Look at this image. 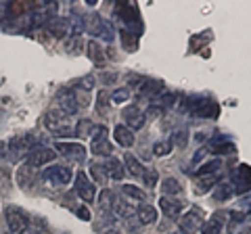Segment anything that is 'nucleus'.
<instances>
[{"mask_svg": "<svg viewBox=\"0 0 251 234\" xmlns=\"http://www.w3.org/2000/svg\"><path fill=\"white\" fill-rule=\"evenodd\" d=\"M172 234H186L184 230H180V228H176V232H172Z\"/></svg>", "mask_w": 251, "mask_h": 234, "instance_id": "obj_47", "label": "nucleus"}, {"mask_svg": "<svg viewBox=\"0 0 251 234\" xmlns=\"http://www.w3.org/2000/svg\"><path fill=\"white\" fill-rule=\"evenodd\" d=\"M209 144H211V153H216V155H226V153H234V151H237V146H234L232 142H226L224 136L211 138Z\"/></svg>", "mask_w": 251, "mask_h": 234, "instance_id": "obj_19", "label": "nucleus"}, {"mask_svg": "<svg viewBox=\"0 0 251 234\" xmlns=\"http://www.w3.org/2000/svg\"><path fill=\"white\" fill-rule=\"evenodd\" d=\"M57 100H59V109L65 115H74V113H77V109H80V105H77V98H75V92L69 90V88L61 90Z\"/></svg>", "mask_w": 251, "mask_h": 234, "instance_id": "obj_12", "label": "nucleus"}, {"mask_svg": "<svg viewBox=\"0 0 251 234\" xmlns=\"http://www.w3.org/2000/svg\"><path fill=\"white\" fill-rule=\"evenodd\" d=\"M232 192H234V188H232V184H220L218 186V190H216V194H214V199L216 201H224V199H230L232 197Z\"/></svg>", "mask_w": 251, "mask_h": 234, "instance_id": "obj_31", "label": "nucleus"}, {"mask_svg": "<svg viewBox=\"0 0 251 234\" xmlns=\"http://www.w3.org/2000/svg\"><path fill=\"white\" fill-rule=\"evenodd\" d=\"M92 153L94 155H111L113 153V146L109 142L107 136H99V138H92Z\"/></svg>", "mask_w": 251, "mask_h": 234, "instance_id": "obj_21", "label": "nucleus"}, {"mask_svg": "<svg viewBox=\"0 0 251 234\" xmlns=\"http://www.w3.org/2000/svg\"><path fill=\"white\" fill-rule=\"evenodd\" d=\"M90 171H92V178H94V180H97L99 184H105V182H107V174H105V167H103V165L94 163V165L90 167Z\"/></svg>", "mask_w": 251, "mask_h": 234, "instance_id": "obj_33", "label": "nucleus"}, {"mask_svg": "<svg viewBox=\"0 0 251 234\" xmlns=\"http://www.w3.org/2000/svg\"><path fill=\"white\" fill-rule=\"evenodd\" d=\"M92 86H94V77H82V80H80V88L82 90H90L92 88Z\"/></svg>", "mask_w": 251, "mask_h": 234, "instance_id": "obj_41", "label": "nucleus"}, {"mask_svg": "<svg viewBox=\"0 0 251 234\" xmlns=\"http://www.w3.org/2000/svg\"><path fill=\"white\" fill-rule=\"evenodd\" d=\"M69 27H72V23H69V19H65V17H57L52 23H50V34L54 36V38H65L67 34H69Z\"/></svg>", "mask_w": 251, "mask_h": 234, "instance_id": "obj_20", "label": "nucleus"}, {"mask_svg": "<svg viewBox=\"0 0 251 234\" xmlns=\"http://www.w3.org/2000/svg\"><path fill=\"white\" fill-rule=\"evenodd\" d=\"M77 215H80L82 220H90V213H88V209H86V207H80V209H77Z\"/></svg>", "mask_w": 251, "mask_h": 234, "instance_id": "obj_42", "label": "nucleus"}, {"mask_svg": "<svg viewBox=\"0 0 251 234\" xmlns=\"http://www.w3.org/2000/svg\"><path fill=\"white\" fill-rule=\"evenodd\" d=\"M9 184H11V174H9V169L0 167V190H9Z\"/></svg>", "mask_w": 251, "mask_h": 234, "instance_id": "obj_37", "label": "nucleus"}, {"mask_svg": "<svg viewBox=\"0 0 251 234\" xmlns=\"http://www.w3.org/2000/svg\"><path fill=\"white\" fill-rule=\"evenodd\" d=\"M232 188L234 192H249L251 190V167L249 165H239L237 174L232 178Z\"/></svg>", "mask_w": 251, "mask_h": 234, "instance_id": "obj_10", "label": "nucleus"}, {"mask_svg": "<svg viewBox=\"0 0 251 234\" xmlns=\"http://www.w3.org/2000/svg\"><path fill=\"white\" fill-rule=\"evenodd\" d=\"M6 142H0V161H2V157H4V155H6Z\"/></svg>", "mask_w": 251, "mask_h": 234, "instance_id": "obj_45", "label": "nucleus"}, {"mask_svg": "<svg viewBox=\"0 0 251 234\" xmlns=\"http://www.w3.org/2000/svg\"><path fill=\"white\" fill-rule=\"evenodd\" d=\"M159 209L163 211V215L170 217V220H176L180 217V211H182V201L170 199V197H161L159 199Z\"/></svg>", "mask_w": 251, "mask_h": 234, "instance_id": "obj_14", "label": "nucleus"}, {"mask_svg": "<svg viewBox=\"0 0 251 234\" xmlns=\"http://www.w3.org/2000/svg\"><path fill=\"white\" fill-rule=\"evenodd\" d=\"M88 54L99 67H105V54H103V48L99 46V42H94V40L88 42Z\"/></svg>", "mask_w": 251, "mask_h": 234, "instance_id": "obj_25", "label": "nucleus"}, {"mask_svg": "<svg viewBox=\"0 0 251 234\" xmlns=\"http://www.w3.org/2000/svg\"><path fill=\"white\" fill-rule=\"evenodd\" d=\"M111 213L115 217H126V220H130V217H134L136 209L132 203L124 201V199H113V205H111Z\"/></svg>", "mask_w": 251, "mask_h": 234, "instance_id": "obj_15", "label": "nucleus"}, {"mask_svg": "<svg viewBox=\"0 0 251 234\" xmlns=\"http://www.w3.org/2000/svg\"><path fill=\"white\" fill-rule=\"evenodd\" d=\"M205 153H207L205 149H199V151H197V155H195V157H193V163H197V161H199V159H201Z\"/></svg>", "mask_w": 251, "mask_h": 234, "instance_id": "obj_44", "label": "nucleus"}, {"mask_svg": "<svg viewBox=\"0 0 251 234\" xmlns=\"http://www.w3.org/2000/svg\"><path fill=\"white\" fill-rule=\"evenodd\" d=\"M92 128H94L92 121L82 119V121L75 123V134H80V136H90V134H92Z\"/></svg>", "mask_w": 251, "mask_h": 234, "instance_id": "obj_32", "label": "nucleus"}, {"mask_svg": "<svg viewBox=\"0 0 251 234\" xmlns=\"http://www.w3.org/2000/svg\"><path fill=\"white\" fill-rule=\"evenodd\" d=\"M122 38H124V46H126V48H130V52H134L136 50V38H130V32H124Z\"/></svg>", "mask_w": 251, "mask_h": 234, "instance_id": "obj_38", "label": "nucleus"}, {"mask_svg": "<svg viewBox=\"0 0 251 234\" xmlns=\"http://www.w3.org/2000/svg\"><path fill=\"white\" fill-rule=\"evenodd\" d=\"M103 80H105V82H113V80H115V73H111V75H107V73H105V75H103Z\"/></svg>", "mask_w": 251, "mask_h": 234, "instance_id": "obj_46", "label": "nucleus"}, {"mask_svg": "<svg viewBox=\"0 0 251 234\" xmlns=\"http://www.w3.org/2000/svg\"><path fill=\"white\" fill-rule=\"evenodd\" d=\"M161 92V82L155 80H147L143 86H140V96H155Z\"/></svg>", "mask_w": 251, "mask_h": 234, "instance_id": "obj_26", "label": "nucleus"}, {"mask_svg": "<svg viewBox=\"0 0 251 234\" xmlns=\"http://www.w3.org/2000/svg\"><path fill=\"white\" fill-rule=\"evenodd\" d=\"M143 182L149 186V188H153V186L157 184V171L155 169H147L143 174Z\"/></svg>", "mask_w": 251, "mask_h": 234, "instance_id": "obj_36", "label": "nucleus"}, {"mask_svg": "<svg viewBox=\"0 0 251 234\" xmlns=\"http://www.w3.org/2000/svg\"><path fill=\"white\" fill-rule=\"evenodd\" d=\"M42 178H44V182H49L52 186H65L72 180V169L65 165H52L42 171Z\"/></svg>", "mask_w": 251, "mask_h": 234, "instance_id": "obj_5", "label": "nucleus"}, {"mask_svg": "<svg viewBox=\"0 0 251 234\" xmlns=\"http://www.w3.org/2000/svg\"><path fill=\"white\" fill-rule=\"evenodd\" d=\"M105 174H107V178H113V180H122L124 178V165H122V161H117V159H113V157H107V161H105Z\"/></svg>", "mask_w": 251, "mask_h": 234, "instance_id": "obj_18", "label": "nucleus"}, {"mask_svg": "<svg viewBox=\"0 0 251 234\" xmlns=\"http://www.w3.org/2000/svg\"><path fill=\"white\" fill-rule=\"evenodd\" d=\"M107 90H100L99 92V103H97V109H99V111H103V109H105V105H107Z\"/></svg>", "mask_w": 251, "mask_h": 234, "instance_id": "obj_40", "label": "nucleus"}, {"mask_svg": "<svg viewBox=\"0 0 251 234\" xmlns=\"http://www.w3.org/2000/svg\"><path fill=\"white\" fill-rule=\"evenodd\" d=\"M44 123L54 136H74L75 134L74 119L69 115H65L63 111H57V109H52V111L46 113Z\"/></svg>", "mask_w": 251, "mask_h": 234, "instance_id": "obj_1", "label": "nucleus"}, {"mask_svg": "<svg viewBox=\"0 0 251 234\" xmlns=\"http://www.w3.org/2000/svg\"><path fill=\"white\" fill-rule=\"evenodd\" d=\"M54 157H57V153H54L52 149H49V146H31V149L27 151L25 155V165L29 167H42L46 165V163H50Z\"/></svg>", "mask_w": 251, "mask_h": 234, "instance_id": "obj_3", "label": "nucleus"}, {"mask_svg": "<svg viewBox=\"0 0 251 234\" xmlns=\"http://www.w3.org/2000/svg\"><path fill=\"white\" fill-rule=\"evenodd\" d=\"M220 167H222V161H220V159H211L207 163H203V165L195 171V174H197V176H207L209 174L211 176V174H218Z\"/></svg>", "mask_w": 251, "mask_h": 234, "instance_id": "obj_27", "label": "nucleus"}, {"mask_svg": "<svg viewBox=\"0 0 251 234\" xmlns=\"http://www.w3.org/2000/svg\"><path fill=\"white\" fill-rule=\"evenodd\" d=\"M122 192L126 194V197L134 199V201H147V194L140 190L138 186H134V184H124L122 186Z\"/></svg>", "mask_w": 251, "mask_h": 234, "instance_id": "obj_28", "label": "nucleus"}, {"mask_svg": "<svg viewBox=\"0 0 251 234\" xmlns=\"http://www.w3.org/2000/svg\"><path fill=\"white\" fill-rule=\"evenodd\" d=\"M92 17H94V23L90 25L92 36H99V38H103V40H107V42H113L115 40V29L111 25V21L100 19L99 15H92Z\"/></svg>", "mask_w": 251, "mask_h": 234, "instance_id": "obj_9", "label": "nucleus"}, {"mask_svg": "<svg viewBox=\"0 0 251 234\" xmlns=\"http://www.w3.org/2000/svg\"><path fill=\"white\" fill-rule=\"evenodd\" d=\"M122 117L126 119V128L138 130V128H143V123H145V117H147V115L140 111L136 105H130V107H126V109H124Z\"/></svg>", "mask_w": 251, "mask_h": 234, "instance_id": "obj_13", "label": "nucleus"}, {"mask_svg": "<svg viewBox=\"0 0 251 234\" xmlns=\"http://www.w3.org/2000/svg\"><path fill=\"white\" fill-rule=\"evenodd\" d=\"M4 224L6 234H25L29 228V215L21 207L11 205L4 209Z\"/></svg>", "mask_w": 251, "mask_h": 234, "instance_id": "obj_2", "label": "nucleus"}, {"mask_svg": "<svg viewBox=\"0 0 251 234\" xmlns=\"http://www.w3.org/2000/svg\"><path fill=\"white\" fill-rule=\"evenodd\" d=\"M57 151L63 155V157L77 161V163H82L86 159V149L82 144H75V142H57Z\"/></svg>", "mask_w": 251, "mask_h": 234, "instance_id": "obj_11", "label": "nucleus"}, {"mask_svg": "<svg viewBox=\"0 0 251 234\" xmlns=\"http://www.w3.org/2000/svg\"><path fill=\"white\" fill-rule=\"evenodd\" d=\"M136 220L140 226H149V224H153L157 220V209L153 205H147V203H143L138 209H136Z\"/></svg>", "mask_w": 251, "mask_h": 234, "instance_id": "obj_16", "label": "nucleus"}, {"mask_svg": "<svg viewBox=\"0 0 251 234\" xmlns=\"http://www.w3.org/2000/svg\"><path fill=\"white\" fill-rule=\"evenodd\" d=\"M241 207H245V211H251V197L243 199V201H241ZM245 211H243V213H245Z\"/></svg>", "mask_w": 251, "mask_h": 234, "instance_id": "obj_43", "label": "nucleus"}, {"mask_svg": "<svg viewBox=\"0 0 251 234\" xmlns=\"http://www.w3.org/2000/svg\"><path fill=\"white\" fill-rule=\"evenodd\" d=\"M161 190H163V197H170V194H182V184H180L176 178H166L161 184Z\"/></svg>", "mask_w": 251, "mask_h": 234, "instance_id": "obj_24", "label": "nucleus"}, {"mask_svg": "<svg viewBox=\"0 0 251 234\" xmlns=\"http://www.w3.org/2000/svg\"><path fill=\"white\" fill-rule=\"evenodd\" d=\"M218 178H220L218 174H211L209 178H205V180H203V182H201L203 186H199V192H205V190L209 188V186H214V184L218 182Z\"/></svg>", "mask_w": 251, "mask_h": 234, "instance_id": "obj_39", "label": "nucleus"}, {"mask_svg": "<svg viewBox=\"0 0 251 234\" xmlns=\"http://www.w3.org/2000/svg\"><path fill=\"white\" fill-rule=\"evenodd\" d=\"M113 136L117 140V144H122L124 149H130V146L134 144V134H132V130L126 128V126H115Z\"/></svg>", "mask_w": 251, "mask_h": 234, "instance_id": "obj_17", "label": "nucleus"}, {"mask_svg": "<svg viewBox=\"0 0 251 234\" xmlns=\"http://www.w3.org/2000/svg\"><path fill=\"white\" fill-rule=\"evenodd\" d=\"M107 234H117V232H115V230H111V232H107Z\"/></svg>", "mask_w": 251, "mask_h": 234, "instance_id": "obj_48", "label": "nucleus"}, {"mask_svg": "<svg viewBox=\"0 0 251 234\" xmlns=\"http://www.w3.org/2000/svg\"><path fill=\"white\" fill-rule=\"evenodd\" d=\"M75 192L88 203L94 201V197H97V186L88 180V176L84 171H77V176H75Z\"/></svg>", "mask_w": 251, "mask_h": 234, "instance_id": "obj_8", "label": "nucleus"}, {"mask_svg": "<svg viewBox=\"0 0 251 234\" xmlns=\"http://www.w3.org/2000/svg\"><path fill=\"white\" fill-rule=\"evenodd\" d=\"M170 151H172V144L166 142V140L155 142V146H153V153L157 155V157H166V155H170Z\"/></svg>", "mask_w": 251, "mask_h": 234, "instance_id": "obj_34", "label": "nucleus"}, {"mask_svg": "<svg viewBox=\"0 0 251 234\" xmlns=\"http://www.w3.org/2000/svg\"><path fill=\"white\" fill-rule=\"evenodd\" d=\"M113 199H115V194L111 192V190H100V194H99V203H100V211H111V205H113Z\"/></svg>", "mask_w": 251, "mask_h": 234, "instance_id": "obj_29", "label": "nucleus"}, {"mask_svg": "<svg viewBox=\"0 0 251 234\" xmlns=\"http://www.w3.org/2000/svg\"><path fill=\"white\" fill-rule=\"evenodd\" d=\"M124 165H126V169L130 171L134 178H143V174H145V169H143V165L138 163V159L134 157V155H130V153H126V157H124Z\"/></svg>", "mask_w": 251, "mask_h": 234, "instance_id": "obj_23", "label": "nucleus"}, {"mask_svg": "<svg viewBox=\"0 0 251 234\" xmlns=\"http://www.w3.org/2000/svg\"><path fill=\"white\" fill-rule=\"evenodd\" d=\"M130 98V92L126 90V88H117L113 94H111V100L113 103H117V105H122V103H126V100Z\"/></svg>", "mask_w": 251, "mask_h": 234, "instance_id": "obj_35", "label": "nucleus"}, {"mask_svg": "<svg viewBox=\"0 0 251 234\" xmlns=\"http://www.w3.org/2000/svg\"><path fill=\"white\" fill-rule=\"evenodd\" d=\"M222 228H224V213H216L209 220V224L203 226L201 234H222Z\"/></svg>", "mask_w": 251, "mask_h": 234, "instance_id": "obj_22", "label": "nucleus"}, {"mask_svg": "<svg viewBox=\"0 0 251 234\" xmlns=\"http://www.w3.org/2000/svg\"><path fill=\"white\" fill-rule=\"evenodd\" d=\"M170 144H172V146L176 144L178 149H184V146L188 144V132H186V130H178V132H174V134H172Z\"/></svg>", "mask_w": 251, "mask_h": 234, "instance_id": "obj_30", "label": "nucleus"}, {"mask_svg": "<svg viewBox=\"0 0 251 234\" xmlns=\"http://www.w3.org/2000/svg\"><path fill=\"white\" fill-rule=\"evenodd\" d=\"M180 230H184L186 234H193L203 228V215L201 211H197V209H191V211H186L182 217H180Z\"/></svg>", "mask_w": 251, "mask_h": 234, "instance_id": "obj_7", "label": "nucleus"}, {"mask_svg": "<svg viewBox=\"0 0 251 234\" xmlns=\"http://www.w3.org/2000/svg\"><path fill=\"white\" fill-rule=\"evenodd\" d=\"M188 111H191L193 117H199V119H216L218 113H220V109H218V105L214 103V100H207V98L199 100L197 98L195 103H191Z\"/></svg>", "mask_w": 251, "mask_h": 234, "instance_id": "obj_4", "label": "nucleus"}, {"mask_svg": "<svg viewBox=\"0 0 251 234\" xmlns=\"http://www.w3.org/2000/svg\"><path fill=\"white\" fill-rule=\"evenodd\" d=\"M34 146V138L31 136H15L9 140L6 149H9V157L13 161H19L23 155H27V151Z\"/></svg>", "mask_w": 251, "mask_h": 234, "instance_id": "obj_6", "label": "nucleus"}]
</instances>
